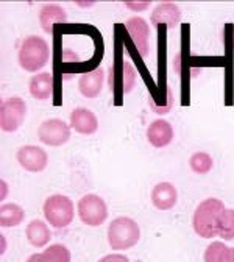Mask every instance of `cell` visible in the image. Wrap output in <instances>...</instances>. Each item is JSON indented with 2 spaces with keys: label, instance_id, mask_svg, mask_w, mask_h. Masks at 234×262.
I'll list each match as a JSON object with an SVG mask.
<instances>
[{
  "label": "cell",
  "instance_id": "6da1fadb",
  "mask_svg": "<svg viewBox=\"0 0 234 262\" xmlns=\"http://www.w3.org/2000/svg\"><path fill=\"white\" fill-rule=\"evenodd\" d=\"M225 205L219 199H206L200 203L192 217V226L197 236L212 239L217 236V225L225 211Z\"/></svg>",
  "mask_w": 234,
  "mask_h": 262
},
{
  "label": "cell",
  "instance_id": "7a4b0ae2",
  "mask_svg": "<svg viewBox=\"0 0 234 262\" xmlns=\"http://www.w3.org/2000/svg\"><path fill=\"white\" fill-rule=\"evenodd\" d=\"M19 64L27 72H39L50 59V47L39 36H28L19 47Z\"/></svg>",
  "mask_w": 234,
  "mask_h": 262
},
{
  "label": "cell",
  "instance_id": "3957f363",
  "mask_svg": "<svg viewBox=\"0 0 234 262\" xmlns=\"http://www.w3.org/2000/svg\"><path fill=\"white\" fill-rule=\"evenodd\" d=\"M139 239L141 228L130 217H117L108 226V242L116 251L133 248L139 242Z\"/></svg>",
  "mask_w": 234,
  "mask_h": 262
},
{
  "label": "cell",
  "instance_id": "277c9868",
  "mask_svg": "<svg viewBox=\"0 0 234 262\" xmlns=\"http://www.w3.org/2000/svg\"><path fill=\"white\" fill-rule=\"evenodd\" d=\"M44 217L55 229L68 228L75 217V206L69 196L55 193L44 202Z\"/></svg>",
  "mask_w": 234,
  "mask_h": 262
},
{
  "label": "cell",
  "instance_id": "5b68a950",
  "mask_svg": "<svg viewBox=\"0 0 234 262\" xmlns=\"http://www.w3.org/2000/svg\"><path fill=\"white\" fill-rule=\"evenodd\" d=\"M78 217L80 220L88 225V226H100L105 223L108 217V206L102 196H98L95 193H88L81 196L78 202Z\"/></svg>",
  "mask_w": 234,
  "mask_h": 262
},
{
  "label": "cell",
  "instance_id": "8992f818",
  "mask_svg": "<svg viewBox=\"0 0 234 262\" xmlns=\"http://www.w3.org/2000/svg\"><path fill=\"white\" fill-rule=\"evenodd\" d=\"M27 117V103L20 97H11L0 106V128L5 133H14Z\"/></svg>",
  "mask_w": 234,
  "mask_h": 262
},
{
  "label": "cell",
  "instance_id": "52a82bcc",
  "mask_svg": "<svg viewBox=\"0 0 234 262\" xmlns=\"http://www.w3.org/2000/svg\"><path fill=\"white\" fill-rule=\"evenodd\" d=\"M135 83H136V72L133 69V66L128 61L117 58L116 64L111 68V77H110V86L113 94H116L117 100H120L123 94L131 92Z\"/></svg>",
  "mask_w": 234,
  "mask_h": 262
},
{
  "label": "cell",
  "instance_id": "ba28073f",
  "mask_svg": "<svg viewBox=\"0 0 234 262\" xmlns=\"http://www.w3.org/2000/svg\"><path fill=\"white\" fill-rule=\"evenodd\" d=\"M38 138L50 147H61L71 139V126L61 119L44 120L38 129Z\"/></svg>",
  "mask_w": 234,
  "mask_h": 262
},
{
  "label": "cell",
  "instance_id": "9c48e42d",
  "mask_svg": "<svg viewBox=\"0 0 234 262\" xmlns=\"http://www.w3.org/2000/svg\"><path fill=\"white\" fill-rule=\"evenodd\" d=\"M16 159L20 164V167L31 173H39L47 167L49 156L46 150L38 145H24L17 150Z\"/></svg>",
  "mask_w": 234,
  "mask_h": 262
},
{
  "label": "cell",
  "instance_id": "30bf717a",
  "mask_svg": "<svg viewBox=\"0 0 234 262\" xmlns=\"http://www.w3.org/2000/svg\"><path fill=\"white\" fill-rule=\"evenodd\" d=\"M126 31L130 33V36L136 46V50L141 53V56H147L148 50H150V27L147 25V22L142 17H131L126 20L125 24Z\"/></svg>",
  "mask_w": 234,
  "mask_h": 262
},
{
  "label": "cell",
  "instance_id": "8fae6325",
  "mask_svg": "<svg viewBox=\"0 0 234 262\" xmlns=\"http://www.w3.org/2000/svg\"><path fill=\"white\" fill-rule=\"evenodd\" d=\"M178 202V192L172 183H158L152 190V205L159 211H171Z\"/></svg>",
  "mask_w": 234,
  "mask_h": 262
},
{
  "label": "cell",
  "instance_id": "7c38bea8",
  "mask_svg": "<svg viewBox=\"0 0 234 262\" xmlns=\"http://www.w3.org/2000/svg\"><path fill=\"white\" fill-rule=\"evenodd\" d=\"M147 141L155 148H164L174 141V128L172 125L164 120L158 119L152 122L147 128Z\"/></svg>",
  "mask_w": 234,
  "mask_h": 262
},
{
  "label": "cell",
  "instance_id": "4fadbf2b",
  "mask_svg": "<svg viewBox=\"0 0 234 262\" xmlns=\"http://www.w3.org/2000/svg\"><path fill=\"white\" fill-rule=\"evenodd\" d=\"M103 81H105V72L102 68L83 72L81 77L78 78V91L86 98H95L103 89Z\"/></svg>",
  "mask_w": 234,
  "mask_h": 262
},
{
  "label": "cell",
  "instance_id": "5bb4252c",
  "mask_svg": "<svg viewBox=\"0 0 234 262\" xmlns=\"http://www.w3.org/2000/svg\"><path fill=\"white\" fill-rule=\"evenodd\" d=\"M71 126L77 131L78 135H94L98 129L97 116L88 108H75L71 113Z\"/></svg>",
  "mask_w": 234,
  "mask_h": 262
},
{
  "label": "cell",
  "instance_id": "9a60e30c",
  "mask_svg": "<svg viewBox=\"0 0 234 262\" xmlns=\"http://www.w3.org/2000/svg\"><path fill=\"white\" fill-rule=\"evenodd\" d=\"M68 20L66 10L58 4H46L39 10V22L46 33H53L56 24H64Z\"/></svg>",
  "mask_w": 234,
  "mask_h": 262
},
{
  "label": "cell",
  "instance_id": "2e32d148",
  "mask_svg": "<svg viewBox=\"0 0 234 262\" xmlns=\"http://www.w3.org/2000/svg\"><path fill=\"white\" fill-rule=\"evenodd\" d=\"M181 19V11L175 4H161L155 8L152 14V25H165L174 28Z\"/></svg>",
  "mask_w": 234,
  "mask_h": 262
},
{
  "label": "cell",
  "instance_id": "e0dca14e",
  "mask_svg": "<svg viewBox=\"0 0 234 262\" xmlns=\"http://www.w3.org/2000/svg\"><path fill=\"white\" fill-rule=\"evenodd\" d=\"M25 236L28 239V242L36 247V248H42L46 247L49 242H50V228L46 222L36 219V220H31L28 225H27V229H25Z\"/></svg>",
  "mask_w": 234,
  "mask_h": 262
},
{
  "label": "cell",
  "instance_id": "ac0fdd59",
  "mask_svg": "<svg viewBox=\"0 0 234 262\" xmlns=\"http://www.w3.org/2000/svg\"><path fill=\"white\" fill-rule=\"evenodd\" d=\"M53 75H50L49 72H41L30 80V94L36 100H47L53 95Z\"/></svg>",
  "mask_w": 234,
  "mask_h": 262
},
{
  "label": "cell",
  "instance_id": "d6986e66",
  "mask_svg": "<svg viewBox=\"0 0 234 262\" xmlns=\"http://www.w3.org/2000/svg\"><path fill=\"white\" fill-rule=\"evenodd\" d=\"M27 262H71V251L62 244H53L42 253L31 254Z\"/></svg>",
  "mask_w": 234,
  "mask_h": 262
},
{
  "label": "cell",
  "instance_id": "ffe728a7",
  "mask_svg": "<svg viewBox=\"0 0 234 262\" xmlns=\"http://www.w3.org/2000/svg\"><path fill=\"white\" fill-rule=\"evenodd\" d=\"M25 211L16 203H5L0 208V225L4 228L17 226L24 222Z\"/></svg>",
  "mask_w": 234,
  "mask_h": 262
},
{
  "label": "cell",
  "instance_id": "44dd1931",
  "mask_svg": "<svg viewBox=\"0 0 234 262\" xmlns=\"http://www.w3.org/2000/svg\"><path fill=\"white\" fill-rule=\"evenodd\" d=\"M212 166H214V161H212L211 155H208L205 151H197L189 159V167L197 175L209 173L212 170Z\"/></svg>",
  "mask_w": 234,
  "mask_h": 262
},
{
  "label": "cell",
  "instance_id": "7402d4cb",
  "mask_svg": "<svg viewBox=\"0 0 234 262\" xmlns=\"http://www.w3.org/2000/svg\"><path fill=\"white\" fill-rule=\"evenodd\" d=\"M217 236L225 241L234 239V209L223 211L217 225Z\"/></svg>",
  "mask_w": 234,
  "mask_h": 262
},
{
  "label": "cell",
  "instance_id": "603a6c76",
  "mask_svg": "<svg viewBox=\"0 0 234 262\" xmlns=\"http://www.w3.org/2000/svg\"><path fill=\"white\" fill-rule=\"evenodd\" d=\"M228 251H229V247H226L223 242H219V241L212 242L205 250L203 260L205 262H226Z\"/></svg>",
  "mask_w": 234,
  "mask_h": 262
},
{
  "label": "cell",
  "instance_id": "cb8c5ba5",
  "mask_svg": "<svg viewBox=\"0 0 234 262\" xmlns=\"http://www.w3.org/2000/svg\"><path fill=\"white\" fill-rule=\"evenodd\" d=\"M98 262H130V259L125 254L120 253H113V254H107L100 259Z\"/></svg>",
  "mask_w": 234,
  "mask_h": 262
},
{
  "label": "cell",
  "instance_id": "d4e9b609",
  "mask_svg": "<svg viewBox=\"0 0 234 262\" xmlns=\"http://www.w3.org/2000/svg\"><path fill=\"white\" fill-rule=\"evenodd\" d=\"M0 187H2V200L5 199V196H7V192H8V184L5 183V181H2V183H0Z\"/></svg>",
  "mask_w": 234,
  "mask_h": 262
},
{
  "label": "cell",
  "instance_id": "484cf974",
  "mask_svg": "<svg viewBox=\"0 0 234 262\" xmlns=\"http://www.w3.org/2000/svg\"><path fill=\"white\" fill-rule=\"evenodd\" d=\"M128 8H135V10H144L148 7V4H142V5H133V4H126Z\"/></svg>",
  "mask_w": 234,
  "mask_h": 262
},
{
  "label": "cell",
  "instance_id": "4316f807",
  "mask_svg": "<svg viewBox=\"0 0 234 262\" xmlns=\"http://www.w3.org/2000/svg\"><path fill=\"white\" fill-rule=\"evenodd\" d=\"M226 262H234V248H229V251H228V257H226Z\"/></svg>",
  "mask_w": 234,
  "mask_h": 262
},
{
  "label": "cell",
  "instance_id": "83f0119b",
  "mask_svg": "<svg viewBox=\"0 0 234 262\" xmlns=\"http://www.w3.org/2000/svg\"><path fill=\"white\" fill-rule=\"evenodd\" d=\"M0 242H2V254L5 253V248H7V242H5V236H2V241H0Z\"/></svg>",
  "mask_w": 234,
  "mask_h": 262
}]
</instances>
